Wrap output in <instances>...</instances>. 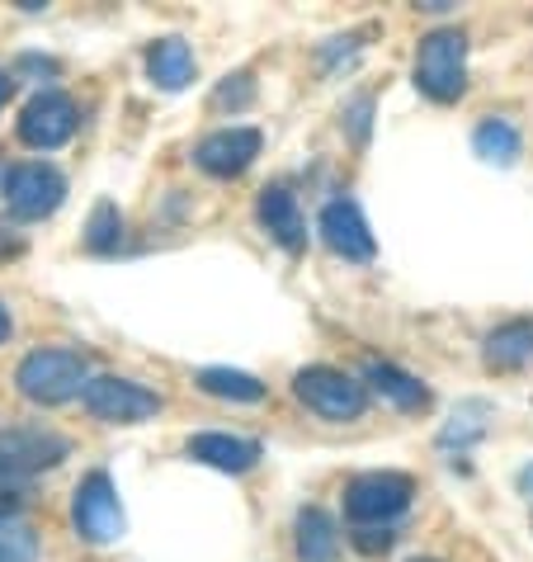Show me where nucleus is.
I'll return each instance as SVG.
<instances>
[{
    "mask_svg": "<svg viewBox=\"0 0 533 562\" xmlns=\"http://www.w3.org/2000/svg\"><path fill=\"white\" fill-rule=\"evenodd\" d=\"M14 387L38 402V407H61L71 397H86L90 387V364L81 350H61V346H48V350H34L20 359L14 369Z\"/></svg>",
    "mask_w": 533,
    "mask_h": 562,
    "instance_id": "f257e3e1",
    "label": "nucleus"
},
{
    "mask_svg": "<svg viewBox=\"0 0 533 562\" xmlns=\"http://www.w3.org/2000/svg\"><path fill=\"white\" fill-rule=\"evenodd\" d=\"M416 86L430 100L449 104L467 86V34L463 29H430L416 48Z\"/></svg>",
    "mask_w": 533,
    "mask_h": 562,
    "instance_id": "f03ea898",
    "label": "nucleus"
},
{
    "mask_svg": "<svg viewBox=\"0 0 533 562\" xmlns=\"http://www.w3.org/2000/svg\"><path fill=\"white\" fill-rule=\"evenodd\" d=\"M293 393L307 412H317L321 420H359L368 407V383H359L354 373L331 369V364H307L297 369Z\"/></svg>",
    "mask_w": 533,
    "mask_h": 562,
    "instance_id": "7ed1b4c3",
    "label": "nucleus"
},
{
    "mask_svg": "<svg viewBox=\"0 0 533 562\" xmlns=\"http://www.w3.org/2000/svg\"><path fill=\"white\" fill-rule=\"evenodd\" d=\"M86 412L95 420H109V426H137V420H147L166 407L161 393H151V387L133 383V379H118V373H100V379H90L86 387Z\"/></svg>",
    "mask_w": 533,
    "mask_h": 562,
    "instance_id": "20e7f679",
    "label": "nucleus"
},
{
    "mask_svg": "<svg viewBox=\"0 0 533 562\" xmlns=\"http://www.w3.org/2000/svg\"><path fill=\"white\" fill-rule=\"evenodd\" d=\"M411 477L406 473H364L344 487V515L354 525H387L392 515H401L411 506Z\"/></svg>",
    "mask_w": 533,
    "mask_h": 562,
    "instance_id": "39448f33",
    "label": "nucleus"
},
{
    "mask_svg": "<svg viewBox=\"0 0 533 562\" xmlns=\"http://www.w3.org/2000/svg\"><path fill=\"white\" fill-rule=\"evenodd\" d=\"M71 454L67 435L57 430H43V426H10L0 430V473L5 477H29V473H43V468H57L61 459Z\"/></svg>",
    "mask_w": 533,
    "mask_h": 562,
    "instance_id": "423d86ee",
    "label": "nucleus"
},
{
    "mask_svg": "<svg viewBox=\"0 0 533 562\" xmlns=\"http://www.w3.org/2000/svg\"><path fill=\"white\" fill-rule=\"evenodd\" d=\"M5 204L14 217H48L61 209L67 199V180H61L57 166H43V161H24V166H10L5 170Z\"/></svg>",
    "mask_w": 533,
    "mask_h": 562,
    "instance_id": "0eeeda50",
    "label": "nucleus"
},
{
    "mask_svg": "<svg viewBox=\"0 0 533 562\" xmlns=\"http://www.w3.org/2000/svg\"><path fill=\"white\" fill-rule=\"evenodd\" d=\"M71 520H76V535L90 543H109L123 535V506H118V492H114V482H109V473H90L81 487H76Z\"/></svg>",
    "mask_w": 533,
    "mask_h": 562,
    "instance_id": "6e6552de",
    "label": "nucleus"
},
{
    "mask_svg": "<svg viewBox=\"0 0 533 562\" xmlns=\"http://www.w3.org/2000/svg\"><path fill=\"white\" fill-rule=\"evenodd\" d=\"M76 133V104L61 95V90H43V95H34L24 104V114H20V137L29 147H38V151H53L61 147L67 137Z\"/></svg>",
    "mask_w": 533,
    "mask_h": 562,
    "instance_id": "1a4fd4ad",
    "label": "nucleus"
},
{
    "mask_svg": "<svg viewBox=\"0 0 533 562\" xmlns=\"http://www.w3.org/2000/svg\"><path fill=\"white\" fill-rule=\"evenodd\" d=\"M256 156H260V133L256 128H217L194 147L199 170H208V176H217V180L241 176Z\"/></svg>",
    "mask_w": 533,
    "mask_h": 562,
    "instance_id": "9d476101",
    "label": "nucleus"
},
{
    "mask_svg": "<svg viewBox=\"0 0 533 562\" xmlns=\"http://www.w3.org/2000/svg\"><path fill=\"white\" fill-rule=\"evenodd\" d=\"M321 241L344 260H373V232L354 199H331L321 209Z\"/></svg>",
    "mask_w": 533,
    "mask_h": 562,
    "instance_id": "9b49d317",
    "label": "nucleus"
},
{
    "mask_svg": "<svg viewBox=\"0 0 533 562\" xmlns=\"http://www.w3.org/2000/svg\"><path fill=\"white\" fill-rule=\"evenodd\" d=\"M481 359H486V369H496V373L533 369V317H514L506 326H496L481 346Z\"/></svg>",
    "mask_w": 533,
    "mask_h": 562,
    "instance_id": "f8f14e48",
    "label": "nucleus"
},
{
    "mask_svg": "<svg viewBox=\"0 0 533 562\" xmlns=\"http://www.w3.org/2000/svg\"><path fill=\"white\" fill-rule=\"evenodd\" d=\"M264 449L256 440H241V435H223V430H208V435H194L190 440V459L208 463V468H223V473H250L260 463Z\"/></svg>",
    "mask_w": 533,
    "mask_h": 562,
    "instance_id": "ddd939ff",
    "label": "nucleus"
},
{
    "mask_svg": "<svg viewBox=\"0 0 533 562\" xmlns=\"http://www.w3.org/2000/svg\"><path fill=\"white\" fill-rule=\"evenodd\" d=\"M260 223L284 251H303L307 223H303V213H297V199L284 190V184H274V190L260 194Z\"/></svg>",
    "mask_w": 533,
    "mask_h": 562,
    "instance_id": "4468645a",
    "label": "nucleus"
},
{
    "mask_svg": "<svg viewBox=\"0 0 533 562\" xmlns=\"http://www.w3.org/2000/svg\"><path fill=\"white\" fill-rule=\"evenodd\" d=\"M147 76L161 90H184L194 81V53L184 38H156L147 48Z\"/></svg>",
    "mask_w": 533,
    "mask_h": 562,
    "instance_id": "2eb2a0df",
    "label": "nucleus"
},
{
    "mask_svg": "<svg viewBox=\"0 0 533 562\" xmlns=\"http://www.w3.org/2000/svg\"><path fill=\"white\" fill-rule=\"evenodd\" d=\"M340 529L321 506H307L297 515V562H336Z\"/></svg>",
    "mask_w": 533,
    "mask_h": 562,
    "instance_id": "dca6fc26",
    "label": "nucleus"
},
{
    "mask_svg": "<svg viewBox=\"0 0 533 562\" xmlns=\"http://www.w3.org/2000/svg\"><path fill=\"white\" fill-rule=\"evenodd\" d=\"M364 379L373 383V393H383L387 402H397L401 412H420L430 407V387L411 379V373H401L397 364H383V359H373V364L364 369Z\"/></svg>",
    "mask_w": 533,
    "mask_h": 562,
    "instance_id": "f3484780",
    "label": "nucleus"
},
{
    "mask_svg": "<svg viewBox=\"0 0 533 562\" xmlns=\"http://www.w3.org/2000/svg\"><path fill=\"white\" fill-rule=\"evenodd\" d=\"M194 383L208 397H223V402H260L264 397V383L256 373H241V369H199Z\"/></svg>",
    "mask_w": 533,
    "mask_h": 562,
    "instance_id": "a211bd4d",
    "label": "nucleus"
},
{
    "mask_svg": "<svg viewBox=\"0 0 533 562\" xmlns=\"http://www.w3.org/2000/svg\"><path fill=\"white\" fill-rule=\"evenodd\" d=\"M0 562H38V535L10 510H0Z\"/></svg>",
    "mask_w": 533,
    "mask_h": 562,
    "instance_id": "6ab92c4d",
    "label": "nucleus"
},
{
    "mask_svg": "<svg viewBox=\"0 0 533 562\" xmlns=\"http://www.w3.org/2000/svg\"><path fill=\"white\" fill-rule=\"evenodd\" d=\"M473 147L486 161H514V156H520V133H514L506 119H486L473 137Z\"/></svg>",
    "mask_w": 533,
    "mask_h": 562,
    "instance_id": "aec40b11",
    "label": "nucleus"
},
{
    "mask_svg": "<svg viewBox=\"0 0 533 562\" xmlns=\"http://www.w3.org/2000/svg\"><path fill=\"white\" fill-rule=\"evenodd\" d=\"M118 232H123V213L114 204H100L90 213V227H86V241L90 251H114L118 246Z\"/></svg>",
    "mask_w": 533,
    "mask_h": 562,
    "instance_id": "412c9836",
    "label": "nucleus"
},
{
    "mask_svg": "<svg viewBox=\"0 0 533 562\" xmlns=\"http://www.w3.org/2000/svg\"><path fill=\"white\" fill-rule=\"evenodd\" d=\"M350 543L359 553H368V558H378V553H387L392 543H397V535H392L387 525H359L354 535H350Z\"/></svg>",
    "mask_w": 533,
    "mask_h": 562,
    "instance_id": "4be33fe9",
    "label": "nucleus"
},
{
    "mask_svg": "<svg viewBox=\"0 0 533 562\" xmlns=\"http://www.w3.org/2000/svg\"><path fill=\"white\" fill-rule=\"evenodd\" d=\"M20 232H14L10 223H5V217H0V260H5V256H14V251H20Z\"/></svg>",
    "mask_w": 533,
    "mask_h": 562,
    "instance_id": "5701e85b",
    "label": "nucleus"
},
{
    "mask_svg": "<svg viewBox=\"0 0 533 562\" xmlns=\"http://www.w3.org/2000/svg\"><path fill=\"white\" fill-rule=\"evenodd\" d=\"M10 90H14V81H10V76H5V71H0V104H5V100H10Z\"/></svg>",
    "mask_w": 533,
    "mask_h": 562,
    "instance_id": "b1692460",
    "label": "nucleus"
},
{
    "mask_svg": "<svg viewBox=\"0 0 533 562\" xmlns=\"http://www.w3.org/2000/svg\"><path fill=\"white\" fill-rule=\"evenodd\" d=\"M10 336V312H5V303H0V340Z\"/></svg>",
    "mask_w": 533,
    "mask_h": 562,
    "instance_id": "393cba45",
    "label": "nucleus"
},
{
    "mask_svg": "<svg viewBox=\"0 0 533 562\" xmlns=\"http://www.w3.org/2000/svg\"><path fill=\"white\" fill-rule=\"evenodd\" d=\"M0 180H5V176H0Z\"/></svg>",
    "mask_w": 533,
    "mask_h": 562,
    "instance_id": "a878e982",
    "label": "nucleus"
}]
</instances>
